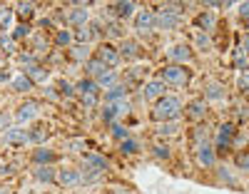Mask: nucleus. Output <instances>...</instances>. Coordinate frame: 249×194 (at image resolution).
<instances>
[{
    "label": "nucleus",
    "mask_w": 249,
    "mask_h": 194,
    "mask_svg": "<svg viewBox=\"0 0 249 194\" xmlns=\"http://www.w3.org/2000/svg\"><path fill=\"white\" fill-rule=\"evenodd\" d=\"M142 55V48L137 40H122L120 42V57H127V60H137Z\"/></svg>",
    "instance_id": "16"
},
{
    "label": "nucleus",
    "mask_w": 249,
    "mask_h": 194,
    "mask_svg": "<svg viewBox=\"0 0 249 194\" xmlns=\"http://www.w3.org/2000/svg\"><path fill=\"white\" fill-rule=\"evenodd\" d=\"M239 90L249 92V75H242V77H239Z\"/></svg>",
    "instance_id": "49"
},
{
    "label": "nucleus",
    "mask_w": 249,
    "mask_h": 194,
    "mask_svg": "<svg viewBox=\"0 0 249 194\" xmlns=\"http://www.w3.org/2000/svg\"><path fill=\"white\" fill-rule=\"evenodd\" d=\"M68 149H85V142H80V140H75V142H68Z\"/></svg>",
    "instance_id": "51"
},
{
    "label": "nucleus",
    "mask_w": 249,
    "mask_h": 194,
    "mask_svg": "<svg viewBox=\"0 0 249 194\" xmlns=\"http://www.w3.org/2000/svg\"><path fill=\"white\" fill-rule=\"evenodd\" d=\"M234 68H237V70H242L244 75L249 72V60H247L244 50H237V53H234Z\"/></svg>",
    "instance_id": "37"
},
{
    "label": "nucleus",
    "mask_w": 249,
    "mask_h": 194,
    "mask_svg": "<svg viewBox=\"0 0 249 194\" xmlns=\"http://www.w3.org/2000/svg\"><path fill=\"white\" fill-rule=\"evenodd\" d=\"M95 60H100L105 68H117L122 57H120V50L112 48L110 42H100L97 50H95Z\"/></svg>",
    "instance_id": "7"
},
{
    "label": "nucleus",
    "mask_w": 249,
    "mask_h": 194,
    "mask_svg": "<svg viewBox=\"0 0 249 194\" xmlns=\"http://www.w3.org/2000/svg\"><path fill=\"white\" fill-rule=\"evenodd\" d=\"M182 112H184V107H182V102L177 97H162V100L155 102L150 117L162 124V122H177L182 117Z\"/></svg>",
    "instance_id": "1"
},
{
    "label": "nucleus",
    "mask_w": 249,
    "mask_h": 194,
    "mask_svg": "<svg viewBox=\"0 0 249 194\" xmlns=\"http://www.w3.org/2000/svg\"><path fill=\"white\" fill-rule=\"evenodd\" d=\"M242 50H244V55L249 57V35H244V42H242Z\"/></svg>",
    "instance_id": "55"
},
{
    "label": "nucleus",
    "mask_w": 249,
    "mask_h": 194,
    "mask_svg": "<svg viewBox=\"0 0 249 194\" xmlns=\"http://www.w3.org/2000/svg\"><path fill=\"white\" fill-rule=\"evenodd\" d=\"M112 137L115 140H127L130 137V132H127V127H122V124H117V122H112Z\"/></svg>",
    "instance_id": "43"
},
{
    "label": "nucleus",
    "mask_w": 249,
    "mask_h": 194,
    "mask_svg": "<svg viewBox=\"0 0 249 194\" xmlns=\"http://www.w3.org/2000/svg\"><path fill=\"white\" fill-rule=\"evenodd\" d=\"M85 167H92V169H100V172H105L110 167L107 157H102V155H88L85 157Z\"/></svg>",
    "instance_id": "24"
},
{
    "label": "nucleus",
    "mask_w": 249,
    "mask_h": 194,
    "mask_svg": "<svg viewBox=\"0 0 249 194\" xmlns=\"http://www.w3.org/2000/svg\"><path fill=\"white\" fill-rule=\"evenodd\" d=\"M57 92H60V97H72V95H75V88H72L70 82L60 80V82H57Z\"/></svg>",
    "instance_id": "42"
},
{
    "label": "nucleus",
    "mask_w": 249,
    "mask_h": 194,
    "mask_svg": "<svg viewBox=\"0 0 249 194\" xmlns=\"http://www.w3.org/2000/svg\"><path fill=\"white\" fill-rule=\"evenodd\" d=\"M8 115H0V132H5V129H8Z\"/></svg>",
    "instance_id": "52"
},
{
    "label": "nucleus",
    "mask_w": 249,
    "mask_h": 194,
    "mask_svg": "<svg viewBox=\"0 0 249 194\" xmlns=\"http://www.w3.org/2000/svg\"><path fill=\"white\" fill-rule=\"evenodd\" d=\"M152 152H155V157H157V159H170V152H172V149H170L167 144H155Z\"/></svg>",
    "instance_id": "44"
},
{
    "label": "nucleus",
    "mask_w": 249,
    "mask_h": 194,
    "mask_svg": "<svg viewBox=\"0 0 249 194\" xmlns=\"http://www.w3.org/2000/svg\"><path fill=\"white\" fill-rule=\"evenodd\" d=\"M65 23L72 25V28H85L90 23V13H88V5H75L68 15H65Z\"/></svg>",
    "instance_id": "12"
},
{
    "label": "nucleus",
    "mask_w": 249,
    "mask_h": 194,
    "mask_svg": "<svg viewBox=\"0 0 249 194\" xmlns=\"http://www.w3.org/2000/svg\"><path fill=\"white\" fill-rule=\"evenodd\" d=\"M80 177H82V182H85V184H92V182H100L102 172L100 169H92V167H85V172H80Z\"/></svg>",
    "instance_id": "35"
},
{
    "label": "nucleus",
    "mask_w": 249,
    "mask_h": 194,
    "mask_svg": "<svg viewBox=\"0 0 249 194\" xmlns=\"http://www.w3.org/2000/svg\"><path fill=\"white\" fill-rule=\"evenodd\" d=\"M217 177H219V182H224L227 187H234V184H237V179H234V175H232L230 167H219V169H217Z\"/></svg>",
    "instance_id": "34"
},
{
    "label": "nucleus",
    "mask_w": 249,
    "mask_h": 194,
    "mask_svg": "<svg viewBox=\"0 0 249 194\" xmlns=\"http://www.w3.org/2000/svg\"><path fill=\"white\" fill-rule=\"evenodd\" d=\"M13 10L10 8H0V30H5V28H10V23H13Z\"/></svg>",
    "instance_id": "40"
},
{
    "label": "nucleus",
    "mask_w": 249,
    "mask_h": 194,
    "mask_svg": "<svg viewBox=\"0 0 249 194\" xmlns=\"http://www.w3.org/2000/svg\"><path fill=\"white\" fill-rule=\"evenodd\" d=\"M195 25L199 28V33H210L212 28H214V15L212 13H199L197 18H195Z\"/></svg>",
    "instance_id": "20"
},
{
    "label": "nucleus",
    "mask_w": 249,
    "mask_h": 194,
    "mask_svg": "<svg viewBox=\"0 0 249 194\" xmlns=\"http://www.w3.org/2000/svg\"><path fill=\"white\" fill-rule=\"evenodd\" d=\"M157 80L164 85H177V88H182V85H187L192 80V70L184 68V65H164L157 72Z\"/></svg>",
    "instance_id": "2"
},
{
    "label": "nucleus",
    "mask_w": 249,
    "mask_h": 194,
    "mask_svg": "<svg viewBox=\"0 0 249 194\" xmlns=\"http://www.w3.org/2000/svg\"><path fill=\"white\" fill-rule=\"evenodd\" d=\"M35 179L45 182V184H55L57 182V172L53 167H35Z\"/></svg>",
    "instance_id": "19"
},
{
    "label": "nucleus",
    "mask_w": 249,
    "mask_h": 194,
    "mask_svg": "<svg viewBox=\"0 0 249 194\" xmlns=\"http://www.w3.org/2000/svg\"><path fill=\"white\" fill-rule=\"evenodd\" d=\"M144 75H147V68H132V70L124 72V80H127V82H137V80H142Z\"/></svg>",
    "instance_id": "39"
},
{
    "label": "nucleus",
    "mask_w": 249,
    "mask_h": 194,
    "mask_svg": "<svg viewBox=\"0 0 249 194\" xmlns=\"http://www.w3.org/2000/svg\"><path fill=\"white\" fill-rule=\"evenodd\" d=\"M182 8H184L182 3H167L160 13H155L157 15V28H162V30H177L182 25V13H175V10H182Z\"/></svg>",
    "instance_id": "3"
},
{
    "label": "nucleus",
    "mask_w": 249,
    "mask_h": 194,
    "mask_svg": "<svg viewBox=\"0 0 249 194\" xmlns=\"http://www.w3.org/2000/svg\"><path fill=\"white\" fill-rule=\"evenodd\" d=\"M33 85H35V82H33L25 72H23V75H18V77L13 80V88H15L18 92H28V90H33Z\"/></svg>",
    "instance_id": "28"
},
{
    "label": "nucleus",
    "mask_w": 249,
    "mask_h": 194,
    "mask_svg": "<svg viewBox=\"0 0 249 194\" xmlns=\"http://www.w3.org/2000/svg\"><path fill=\"white\" fill-rule=\"evenodd\" d=\"M124 97H127V88H122V85H115V88L105 95V105L117 102V100H124Z\"/></svg>",
    "instance_id": "30"
},
{
    "label": "nucleus",
    "mask_w": 249,
    "mask_h": 194,
    "mask_svg": "<svg viewBox=\"0 0 249 194\" xmlns=\"http://www.w3.org/2000/svg\"><path fill=\"white\" fill-rule=\"evenodd\" d=\"M72 40H75V35H72L70 30H55V45H60V48H72Z\"/></svg>",
    "instance_id": "26"
},
{
    "label": "nucleus",
    "mask_w": 249,
    "mask_h": 194,
    "mask_svg": "<svg viewBox=\"0 0 249 194\" xmlns=\"http://www.w3.org/2000/svg\"><path fill=\"white\" fill-rule=\"evenodd\" d=\"M48 135H50L48 124H35L30 129V142H43V140H48Z\"/></svg>",
    "instance_id": "32"
},
{
    "label": "nucleus",
    "mask_w": 249,
    "mask_h": 194,
    "mask_svg": "<svg viewBox=\"0 0 249 194\" xmlns=\"http://www.w3.org/2000/svg\"><path fill=\"white\" fill-rule=\"evenodd\" d=\"M120 152H122V155H137V152H140V142H137L135 137L122 140V142H120Z\"/></svg>",
    "instance_id": "29"
},
{
    "label": "nucleus",
    "mask_w": 249,
    "mask_h": 194,
    "mask_svg": "<svg viewBox=\"0 0 249 194\" xmlns=\"http://www.w3.org/2000/svg\"><path fill=\"white\" fill-rule=\"evenodd\" d=\"M187 117L192 122H202L207 117V100H192L187 105Z\"/></svg>",
    "instance_id": "15"
},
{
    "label": "nucleus",
    "mask_w": 249,
    "mask_h": 194,
    "mask_svg": "<svg viewBox=\"0 0 249 194\" xmlns=\"http://www.w3.org/2000/svg\"><path fill=\"white\" fill-rule=\"evenodd\" d=\"M164 92H167V85L160 82V80H152V82H144V85H142V97L150 100V102H152V100H162Z\"/></svg>",
    "instance_id": "13"
},
{
    "label": "nucleus",
    "mask_w": 249,
    "mask_h": 194,
    "mask_svg": "<svg viewBox=\"0 0 249 194\" xmlns=\"http://www.w3.org/2000/svg\"><path fill=\"white\" fill-rule=\"evenodd\" d=\"M197 45L202 50H207V48H210V35H207V33H197Z\"/></svg>",
    "instance_id": "46"
},
{
    "label": "nucleus",
    "mask_w": 249,
    "mask_h": 194,
    "mask_svg": "<svg viewBox=\"0 0 249 194\" xmlns=\"http://www.w3.org/2000/svg\"><path fill=\"white\" fill-rule=\"evenodd\" d=\"M0 50H8V55H10V53H13V37L0 35Z\"/></svg>",
    "instance_id": "45"
},
{
    "label": "nucleus",
    "mask_w": 249,
    "mask_h": 194,
    "mask_svg": "<svg viewBox=\"0 0 249 194\" xmlns=\"http://www.w3.org/2000/svg\"><path fill=\"white\" fill-rule=\"evenodd\" d=\"M8 80H13L10 70H0V82H8Z\"/></svg>",
    "instance_id": "53"
},
{
    "label": "nucleus",
    "mask_w": 249,
    "mask_h": 194,
    "mask_svg": "<svg viewBox=\"0 0 249 194\" xmlns=\"http://www.w3.org/2000/svg\"><path fill=\"white\" fill-rule=\"evenodd\" d=\"M25 75H28L33 82H45L50 72H48V70H45L40 62H37V65H30V68H25Z\"/></svg>",
    "instance_id": "22"
},
{
    "label": "nucleus",
    "mask_w": 249,
    "mask_h": 194,
    "mask_svg": "<svg viewBox=\"0 0 249 194\" xmlns=\"http://www.w3.org/2000/svg\"><path fill=\"white\" fill-rule=\"evenodd\" d=\"M33 162H35L37 167H50L53 162H57V155L53 152V149L40 147V149H35V152H33Z\"/></svg>",
    "instance_id": "17"
},
{
    "label": "nucleus",
    "mask_w": 249,
    "mask_h": 194,
    "mask_svg": "<svg viewBox=\"0 0 249 194\" xmlns=\"http://www.w3.org/2000/svg\"><path fill=\"white\" fill-rule=\"evenodd\" d=\"M155 132L160 135V137H172V135H177L179 132V124L177 122H162Z\"/></svg>",
    "instance_id": "31"
},
{
    "label": "nucleus",
    "mask_w": 249,
    "mask_h": 194,
    "mask_svg": "<svg viewBox=\"0 0 249 194\" xmlns=\"http://www.w3.org/2000/svg\"><path fill=\"white\" fill-rule=\"evenodd\" d=\"M110 68H105V65H102L100 60H95V57H90L88 62H85V72L90 75V80H97L102 72H107Z\"/></svg>",
    "instance_id": "21"
},
{
    "label": "nucleus",
    "mask_w": 249,
    "mask_h": 194,
    "mask_svg": "<svg viewBox=\"0 0 249 194\" xmlns=\"http://www.w3.org/2000/svg\"><path fill=\"white\" fill-rule=\"evenodd\" d=\"M107 110L112 112V117H124V115H130V102L127 100H117V102H110L107 105Z\"/></svg>",
    "instance_id": "23"
},
{
    "label": "nucleus",
    "mask_w": 249,
    "mask_h": 194,
    "mask_svg": "<svg viewBox=\"0 0 249 194\" xmlns=\"http://www.w3.org/2000/svg\"><path fill=\"white\" fill-rule=\"evenodd\" d=\"M107 10H110L117 20H127V18H132V13H135V3H132V0H122V3L107 5Z\"/></svg>",
    "instance_id": "14"
},
{
    "label": "nucleus",
    "mask_w": 249,
    "mask_h": 194,
    "mask_svg": "<svg viewBox=\"0 0 249 194\" xmlns=\"http://www.w3.org/2000/svg\"><path fill=\"white\" fill-rule=\"evenodd\" d=\"M237 140V127L232 122H224L217 127V135H214V152L224 155V152H230L232 144Z\"/></svg>",
    "instance_id": "4"
},
{
    "label": "nucleus",
    "mask_w": 249,
    "mask_h": 194,
    "mask_svg": "<svg viewBox=\"0 0 249 194\" xmlns=\"http://www.w3.org/2000/svg\"><path fill=\"white\" fill-rule=\"evenodd\" d=\"M239 18L249 23V3H242V5H239Z\"/></svg>",
    "instance_id": "48"
},
{
    "label": "nucleus",
    "mask_w": 249,
    "mask_h": 194,
    "mask_svg": "<svg viewBox=\"0 0 249 194\" xmlns=\"http://www.w3.org/2000/svg\"><path fill=\"white\" fill-rule=\"evenodd\" d=\"M192 57H195L192 48H190V45H184V42H179V45H172L170 53H167L170 65H184V62H190Z\"/></svg>",
    "instance_id": "11"
},
{
    "label": "nucleus",
    "mask_w": 249,
    "mask_h": 194,
    "mask_svg": "<svg viewBox=\"0 0 249 194\" xmlns=\"http://www.w3.org/2000/svg\"><path fill=\"white\" fill-rule=\"evenodd\" d=\"M0 194H8V192H5V189H0Z\"/></svg>",
    "instance_id": "56"
},
{
    "label": "nucleus",
    "mask_w": 249,
    "mask_h": 194,
    "mask_svg": "<svg viewBox=\"0 0 249 194\" xmlns=\"http://www.w3.org/2000/svg\"><path fill=\"white\" fill-rule=\"evenodd\" d=\"M234 162H237V167H239V169H249V155H237V157H234Z\"/></svg>",
    "instance_id": "47"
},
{
    "label": "nucleus",
    "mask_w": 249,
    "mask_h": 194,
    "mask_svg": "<svg viewBox=\"0 0 249 194\" xmlns=\"http://www.w3.org/2000/svg\"><path fill=\"white\" fill-rule=\"evenodd\" d=\"M0 175H13V164H3L0 167Z\"/></svg>",
    "instance_id": "54"
},
{
    "label": "nucleus",
    "mask_w": 249,
    "mask_h": 194,
    "mask_svg": "<svg viewBox=\"0 0 249 194\" xmlns=\"http://www.w3.org/2000/svg\"><path fill=\"white\" fill-rule=\"evenodd\" d=\"M80 182H82V177L77 169H60L57 172V184H62V187H75Z\"/></svg>",
    "instance_id": "18"
},
{
    "label": "nucleus",
    "mask_w": 249,
    "mask_h": 194,
    "mask_svg": "<svg viewBox=\"0 0 249 194\" xmlns=\"http://www.w3.org/2000/svg\"><path fill=\"white\" fill-rule=\"evenodd\" d=\"M37 117H40V105H37L35 100L23 102V105L18 107V112H15V120H18L20 124H28V122L37 120Z\"/></svg>",
    "instance_id": "10"
},
{
    "label": "nucleus",
    "mask_w": 249,
    "mask_h": 194,
    "mask_svg": "<svg viewBox=\"0 0 249 194\" xmlns=\"http://www.w3.org/2000/svg\"><path fill=\"white\" fill-rule=\"evenodd\" d=\"M18 15L23 18V20H33V15H35V5L33 3H18Z\"/></svg>",
    "instance_id": "36"
},
{
    "label": "nucleus",
    "mask_w": 249,
    "mask_h": 194,
    "mask_svg": "<svg viewBox=\"0 0 249 194\" xmlns=\"http://www.w3.org/2000/svg\"><path fill=\"white\" fill-rule=\"evenodd\" d=\"M95 82H97V88H100V90H102V88H110V90H112L115 85H117V72L107 70V72H102V75H100Z\"/></svg>",
    "instance_id": "25"
},
{
    "label": "nucleus",
    "mask_w": 249,
    "mask_h": 194,
    "mask_svg": "<svg viewBox=\"0 0 249 194\" xmlns=\"http://www.w3.org/2000/svg\"><path fill=\"white\" fill-rule=\"evenodd\" d=\"M195 159H197V164H199V167H204V169H212V167L217 164V152H214V144H210V142H202V144H197V147H195Z\"/></svg>",
    "instance_id": "8"
},
{
    "label": "nucleus",
    "mask_w": 249,
    "mask_h": 194,
    "mask_svg": "<svg viewBox=\"0 0 249 194\" xmlns=\"http://www.w3.org/2000/svg\"><path fill=\"white\" fill-rule=\"evenodd\" d=\"M70 57L77 60V62L90 60V50H88V45H72V48H70Z\"/></svg>",
    "instance_id": "33"
},
{
    "label": "nucleus",
    "mask_w": 249,
    "mask_h": 194,
    "mask_svg": "<svg viewBox=\"0 0 249 194\" xmlns=\"http://www.w3.org/2000/svg\"><path fill=\"white\" fill-rule=\"evenodd\" d=\"M30 25L28 23H20V25H15V30H13V40H25V37H30Z\"/></svg>",
    "instance_id": "38"
},
{
    "label": "nucleus",
    "mask_w": 249,
    "mask_h": 194,
    "mask_svg": "<svg viewBox=\"0 0 249 194\" xmlns=\"http://www.w3.org/2000/svg\"><path fill=\"white\" fill-rule=\"evenodd\" d=\"M204 97H207V100H222V97H224V88H222L219 82H210V85L204 88Z\"/></svg>",
    "instance_id": "27"
},
{
    "label": "nucleus",
    "mask_w": 249,
    "mask_h": 194,
    "mask_svg": "<svg viewBox=\"0 0 249 194\" xmlns=\"http://www.w3.org/2000/svg\"><path fill=\"white\" fill-rule=\"evenodd\" d=\"M35 48L37 50H48V40L45 37H35Z\"/></svg>",
    "instance_id": "50"
},
{
    "label": "nucleus",
    "mask_w": 249,
    "mask_h": 194,
    "mask_svg": "<svg viewBox=\"0 0 249 194\" xmlns=\"http://www.w3.org/2000/svg\"><path fill=\"white\" fill-rule=\"evenodd\" d=\"M75 95L82 100V105H85V107H95L97 100H100V88H97L95 80L85 77V80H80L75 85Z\"/></svg>",
    "instance_id": "5"
},
{
    "label": "nucleus",
    "mask_w": 249,
    "mask_h": 194,
    "mask_svg": "<svg viewBox=\"0 0 249 194\" xmlns=\"http://www.w3.org/2000/svg\"><path fill=\"white\" fill-rule=\"evenodd\" d=\"M105 30H107L110 37H122L124 40V28L120 23H105Z\"/></svg>",
    "instance_id": "41"
},
{
    "label": "nucleus",
    "mask_w": 249,
    "mask_h": 194,
    "mask_svg": "<svg viewBox=\"0 0 249 194\" xmlns=\"http://www.w3.org/2000/svg\"><path fill=\"white\" fill-rule=\"evenodd\" d=\"M3 142L8 147H23V144L30 142V132L25 127H8L3 132Z\"/></svg>",
    "instance_id": "9"
},
{
    "label": "nucleus",
    "mask_w": 249,
    "mask_h": 194,
    "mask_svg": "<svg viewBox=\"0 0 249 194\" xmlns=\"http://www.w3.org/2000/svg\"><path fill=\"white\" fill-rule=\"evenodd\" d=\"M155 28H157V15L152 13V10H140L137 15H135V33H140V35H152L155 33Z\"/></svg>",
    "instance_id": "6"
}]
</instances>
